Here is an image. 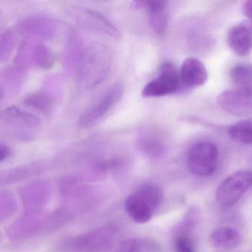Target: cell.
<instances>
[{"mask_svg": "<svg viewBox=\"0 0 252 252\" xmlns=\"http://www.w3.org/2000/svg\"><path fill=\"white\" fill-rule=\"evenodd\" d=\"M219 161L217 146L211 142H201L189 149L187 162L192 174L200 177H208L216 173Z\"/></svg>", "mask_w": 252, "mask_h": 252, "instance_id": "6da1fadb", "label": "cell"}, {"mask_svg": "<svg viewBox=\"0 0 252 252\" xmlns=\"http://www.w3.org/2000/svg\"><path fill=\"white\" fill-rule=\"evenodd\" d=\"M252 186V171L236 172L219 185L216 191V201L221 207H230L238 202Z\"/></svg>", "mask_w": 252, "mask_h": 252, "instance_id": "7a4b0ae2", "label": "cell"}, {"mask_svg": "<svg viewBox=\"0 0 252 252\" xmlns=\"http://www.w3.org/2000/svg\"><path fill=\"white\" fill-rule=\"evenodd\" d=\"M181 87L179 70L172 62H165L161 65L158 76L143 87L142 95L147 98L161 97L177 92Z\"/></svg>", "mask_w": 252, "mask_h": 252, "instance_id": "3957f363", "label": "cell"}, {"mask_svg": "<svg viewBox=\"0 0 252 252\" xmlns=\"http://www.w3.org/2000/svg\"><path fill=\"white\" fill-rule=\"evenodd\" d=\"M124 93L125 87L122 83L114 84L92 108L80 117L78 121L80 126L87 128L98 122L119 103Z\"/></svg>", "mask_w": 252, "mask_h": 252, "instance_id": "277c9868", "label": "cell"}, {"mask_svg": "<svg viewBox=\"0 0 252 252\" xmlns=\"http://www.w3.org/2000/svg\"><path fill=\"white\" fill-rule=\"evenodd\" d=\"M217 102L223 110L234 116L246 117L252 112V93L238 89L222 92Z\"/></svg>", "mask_w": 252, "mask_h": 252, "instance_id": "5b68a950", "label": "cell"}, {"mask_svg": "<svg viewBox=\"0 0 252 252\" xmlns=\"http://www.w3.org/2000/svg\"><path fill=\"white\" fill-rule=\"evenodd\" d=\"M15 28L26 39H47L54 35L56 23L47 18L34 16L24 19Z\"/></svg>", "mask_w": 252, "mask_h": 252, "instance_id": "8992f818", "label": "cell"}, {"mask_svg": "<svg viewBox=\"0 0 252 252\" xmlns=\"http://www.w3.org/2000/svg\"><path fill=\"white\" fill-rule=\"evenodd\" d=\"M181 84L185 88H193L205 84L208 78L207 68L202 62L195 57L188 58L180 71Z\"/></svg>", "mask_w": 252, "mask_h": 252, "instance_id": "52a82bcc", "label": "cell"}, {"mask_svg": "<svg viewBox=\"0 0 252 252\" xmlns=\"http://www.w3.org/2000/svg\"><path fill=\"white\" fill-rule=\"evenodd\" d=\"M125 208L129 217L137 223H148L157 211L149 201L135 191L126 198Z\"/></svg>", "mask_w": 252, "mask_h": 252, "instance_id": "ba28073f", "label": "cell"}, {"mask_svg": "<svg viewBox=\"0 0 252 252\" xmlns=\"http://www.w3.org/2000/svg\"><path fill=\"white\" fill-rule=\"evenodd\" d=\"M0 121L27 130H34L41 125L38 116L14 106L8 107L0 111Z\"/></svg>", "mask_w": 252, "mask_h": 252, "instance_id": "9c48e42d", "label": "cell"}, {"mask_svg": "<svg viewBox=\"0 0 252 252\" xmlns=\"http://www.w3.org/2000/svg\"><path fill=\"white\" fill-rule=\"evenodd\" d=\"M227 43L231 50L238 56H247L252 51V34L243 24L235 25L229 30Z\"/></svg>", "mask_w": 252, "mask_h": 252, "instance_id": "30bf717a", "label": "cell"}, {"mask_svg": "<svg viewBox=\"0 0 252 252\" xmlns=\"http://www.w3.org/2000/svg\"><path fill=\"white\" fill-rule=\"evenodd\" d=\"M114 227L106 226L75 240V247L78 250H96L105 247L113 236Z\"/></svg>", "mask_w": 252, "mask_h": 252, "instance_id": "8fae6325", "label": "cell"}, {"mask_svg": "<svg viewBox=\"0 0 252 252\" xmlns=\"http://www.w3.org/2000/svg\"><path fill=\"white\" fill-rule=\"evenodd\" d=\"M147 9L153 31L158 35H163L168 25V13L166 3L163 1H148Z\"/></svg>", "mask_w": 252, "mask_h": 252, "instance_id": "7c38bea8", "label": "cell"}, {"mask_svg": "<svg viewBox=\"0 0 252 252\" xmlns=\"http://www.w3.org/2000/svg\"><path fill=\"white\" fill-rule=\"evenodd\" d=\"M210 243L216 248L232 250L241 245L242 238L238 231L229 227L215 229L210 237Z\"/></svg>", "mask_w": 252, "mask_h": 252, "instance_id": "4fadbf2b", "label": "cell"}, {"mask_svg": "<svg viewBox=\"0 0 252 252\" xmlns=\"http://www.w3.org/2000/svg\"><path fill=\"white\" fill-rule=\"evenodd\" d=\"M139 146L151 158H158L165 150L162 138L154 130H145L139 137Z\"/></svg>", "mask_w": 252, "mask_h": 252, "instance_id": "5bb4252c", "label": "cell"}, {"mask_svg": "<svg viewBox=\"0 0 252 252\" xmlns=\"http://www.w3.org/2000/svg\"><path fill=\"white\" fill-rule=\"evenodd\" d=\"M31 59L32 66H36L43 70L50 69L56 62V54L50 47L44 43L37 42L34 40H32Z\"/></svg>", "mask_w": 252, "mask_h": 252, "instance_id": "9a60e30c", "label": "cell"}, {"mask_svg": "<svg viewBox=\"0 0 252 252\" xmlns=\"http://www.w3.org/2000/svg\"><path fill=\"white\" fill-rule=\"evenodd\" d=\"M24 104L44 114L50 113L54 107L53 99L43 92L30 93L24 99Z\"/></svg>", "mask_w": 252, "mask_h": 252, "instance_id": "2e32d148", "label": "cell"}, {"mask_svg": "<svg viewBox=\"0 0 252 252\" xmlns=\"http://www.w3.org/2000/svg\"><path fill=\"white\" fill-rule=\"evenodd\" d=\"M231 78L235 89L252 93V70L244 65H238L231 71Z\"/></svg>", "mask_w": 252, "mask_h": 252, "instance_id": "e0dca14e", "label": "cell"}, {"mask_svg": "<svg viewBox=\"0 0 252 252\" xmlns=\"http://www.w3.org/2000/svg\"><path fill=\"white\" fill-rule=\"evenodd\" d=\"M229 135L231 139L243 144H252V119L239 121L229 128Z\"/></svg>", "mask_w": 252, "mask_h": 252, "instance_id": "ac0fdd59", "label": "cell"}, {"mask_svg": "<svg viewBox=\"0 0 252 252\" xmlns=\"http://www.w3.org/2000/svg\"><path fill=\"white\" fill-rule=\"evenodd\" d=\"M17 31L15 28L6 30L0 35V65L9 59L17 44Z\"/></svg>", "mask_w": 252, "mask_h": 252, "instance_id": "d6986e66", "label": "cell"}, {"mask_svg": "<svg viewBox=\"0 0 252 252\" xmlns=\"http://www.w3.org/2000/svg\"><path fill=\"white\" fill-rule=\"evenodd\" d=\"M174 252H195V243L191 232L176 231Z\"/></svg>", "mask_w": 252, "mask_h": 252, "instance_id": "ffe728a7", "label": "cell"}, {"mask_svg": "<svg viewBox=\"0 0 252 252\" xmlns=\"http://www.w3.org/2000/svg\"><path fill=\"white\" fill-rule=\"evenodd\" d=\"M88 53L87 59H86L85 62H84L83 72H87L88 74H90V72H91V75H94L95 84L96 83L97 84L98 81L101 80L102 75H103V72H104L103 68H106L105 66H107V65H104L105 62L102 63V59H102V57L98 59L100 54H97V56L95 55V59H92L90 53Z\"/></svg>", "mask_w": 252, "mask_h": 252, "instance_id": "44dd1931", "label": "cell"}, {"mask_svg": "<svg viewBox=\"0 0 252 252\" xmlns=\"http://www.w3.org/2000/svg\"><path fill=\"white\" fill-rule=\"evenodd\" d=\"M143 243L138 239H127L123 241L115 252H142Z\"/></svg>", "mask_w": 252, "mask_h": 252, "instance_id": "7402d4cb", "label": "cell"}, {"mask_svg": "<svg viewBox=\"0 0 252 252\" xmlns=\"http://www.w3.org/2000/svg\"><path fill=\"white\" fill-rule=\"evenodd\" d=\"M11 151L10 147L4 144L0 143V162L10 156Z\"/></svg>", "mask_w": 252, "mask_h": 252, "instance_id": "603a6c76", "label": "cell"}, {"mask_svg": "<svg viewBox=\"0 0 252 252\" xmlns=\"http://www.w3.org/2000/svg\"><path fill=\"white\" fill-rule=\"evenodd\" d=\"M244 15L252 22V0L246 1L243 7Z\"/></svg>", "mask_w": 252, "mask_h": 252, "instance_id": "cb8c5ba5", "label": "cell"}, {"mask_svg": "<svg viewBox=\"0 0 252 252\" xmlns=\"http://www.w3.org/2000/svg\"><path fill=\"white\" fill-rule=\"evenodd\" d=\"M5 95V85L2 78H0V102L2 100Z\"/></svg>", "mask_w": 252, "mask_h": 252, "instance_id": "d4e9b609", "label": "cell"}, {"mask_svg": "<svg viewBox=\"0 0 252 252\" xmlns=\"http://www.w3.org/2000/svg\"><path fill=\"white\" fill-rule=\"evenodd\" d=\"M250 31H251V33L252 34V25H251V28H250Z\"/></svg>", "mask_w": 252, "mask_h": 252, "instance_id": "484cf974", "label": "cell"}, {"mask_svg": "<svg viewBox=\"0 0 252 252\" xmlns=\"http://www.w3.org/2000/svg\"><path fill=\"white\" fill-rule=\"evenodd\" d=\"M1 13H2V10L0 9V16H1Z\"/></svg>", "mask_w": 252, "mask_h": 252, "instance_id": "4316f807", "label": "cell"}]
</instances>
